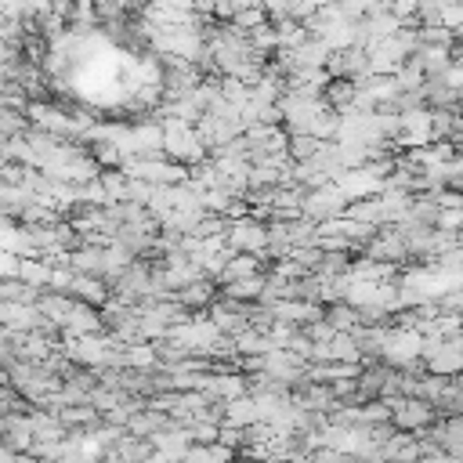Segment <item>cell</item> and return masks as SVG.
<instances>
[{"mask_svg": "<svg viewBox=\"0 0 463 463\" xmlns=\"http://www.w3.org/2000/svg\"><path fill=\"white\" fill-rule=\"evenodd\" d=\"M322 318L329 322L333 333H351L354 326H362V322H358V307H351V304H344V300L322 304Z\"/></svg>", "mask_w": 463, "mask_h": 463, "instance_id": "obj_13", "label": "cell"}, {"mask_svg": "<svg viewBox=\"0 0 463 463\" xmlns=\"http://www.w3.org/2000/svg\"><path fill=\"white\" fill-rule=\"evenodd\" d=\"M232 25H235L239 33H250V29H257V25H268V14H264V7H246V11H235V14H232Z\"/></svg>", "mask_w": 463, "mask_h": 463, "instance_id": "obj_16", "label": "cell"}, {"mask_svg": "<svg viewBox=\"0 0 463 463\" xmlns=\"http://www.w3.org/2000/svg\"><path fill=\"white\" fill-rule=\"evenodd\" d=\"M336 7H340V14L351 18V22H362V18L376 14V11H387L383 0H336Z\"/></svg>", "mask_w": 463, "mask_h": 463, "instance_id": "obj_15", "label": "cell"}, {"mask_svg": "<svg viewBox=\"0 0 463 463\" xmlns=\"http://www.w3.org/2000/svg\"><path fill=\"white\" fill-rule=\"evenodd\" d=\"M380 402L391 412V427L405 430V434H416V430H423V427H430L438 420L434 405L423 402V398H380Z\"/></svg>", "mask_w": 463, "mask_h": 463, "instance_id": "obj_2", "label": "cell"}, {"mask_svg": "<svg viewBox=\"0 0 463 463\" xmlns=\"http://www.w3.org/2000/svg\"><path fill=\"white\" fill-rule=\"evenodd\" d=\"M14 279H22V282H25V286H33V289H47L51 260H47V257H18Z\"/></svg>", "mask_w": 463, "mask_h": 463, "instance_id": "obj_12", "label": "cell"}, {"mask_svg": "<svg viewBox=\"0 0 463 463\" xmlns=\"http://www.w3.org/2000/svg\"><path fill=\"white\" fill-rule=\"evenodd\" d=\"M217 297H221V293H217V282H213V279H195V282H188L184 289L174 293V300H177L188 315H199V311L206 315V307H210Z\"/></svg>", "mask_w": 463, "mask_h": 463, "instance_id": "obj_8", "label": "cell"}, {"mask_svg": "<svg viewBox=\"0 0 463 463\" xmlns=\"http://www.w3.org/2000/svg\"><path fill=\"white\" fill-rule=\"evenodd\" d=\"M221 423H224V427H239V430L260 423V412H257L253 394H239V398H232V402H221Z\"/></svg>", "mask_w": 463, "mask_h": 463, "instance_id": "obj_9", "label": "cell"}, {"mask_svg": "<svg viewBox=\"0 0 463 463\" xmlns=\"http://www.w3.org/2000/svg\"><path fill=\"white\" fill-rule=\"evenodd\" d=\"M365 257L369 260H380V264H391V268H402L409 260V250H405V239L394 224H383L376 228V235L365 242Z\"/></svg>", "mask_w": 463, "mask_h": 463, "instance_id": "obj_5", "label": "cell"}, {"mask_svg": "<svg viewBox=\"0 0 463 463\" xmlns=\"http://www.w3.org/2000/svg\"><path fill=\"white\" fill-rule=\"evenodd\" d=\"M344 206H347L344 192L329 181V184H322V188L304 192V199H300V217H307L311 224H326V221L340 217V213H344Z\"/></svg>", "mask_w": 463, "mask_h": 463, "instance_id": "obj_3", "label": "cell"}, {"mask_svg": "<svg viewBox=\"0 0 463 463\" xmlns=\"http://www.w3.org/2000/svg\"><path fill=\"white\" fill-rule=\"evenodd\" d=\"M459 224H463V213L459 210H438L430 228H438V232H459Z\"/></svg>", "mask_w": 463, "mask_h": 463, "instance_id": "obj_18", "label": "cell"}, {"mask_svg": "<svg viewBox=\"0 0 463 463\" xmlns=\"http://www.w3.org/2000/svg\"><path fill=\"white\" fill-rule=\"evenodd\" d=\"M260 289H264V271L260 275H250V279H235V282L217 286V293L224 300H235V304H257L260 300Z\"/></svg>", "mask_w": 463, "mask_h": 463, "instance_id": "obj_11", "label": "cell"}, {"mask_svg": "<svg viewBox=\"0 0 463 463\" xmlns=\"http://www.w3.org/2000/svg\"><path fill=\"white\" fill-rule=\"evenodd\" d=\"M420 344H423L420 333L387 326L383 344H380V358H376V362H383L387 369H412V365L420 362Z\"/></svg>", "mask_w": 463, "mask_h": 463, "instance_id": "obj_1", "label": "cell"}, {"mask_svg": "<svg viewBox=\"0 0 463 463\" xmlns=\"http://www.w3.org/2000/svg\"><path fill=\"white\" fill-rule=\"evenodd\" d=\"M224 242L232 253H253V257H264V246H268V228L264 221L257 217H239V221H228L224 228Z\"/></svg>", "mask_w": 463, "mask_h": 463, "instance_id": "obj_4", "label": "cell"}, {"mask_svg": "<svg viewBox=\"0 0 463 463\" xmlns=\"http://www.w3.org/2000/svg\"><path fill=\"white\" fill-rule=\"evenodd\" d=\"M438 25L459 36V25H463V7H459V0H445V4H441V11H438Z\"/></svg>", "mask_w": 463, "mask_h": 463, "instance_id": "obj_17", "label": "cell"}, {"mask_svg": "<svg viewBox=\"0 0 463 463\" xmlns=\"http://www.w3.org/2000/svg\"><path fill=\"white\" fill-rule=\"evenodd\" d=\"M420 365H423V373H430V376H459V369H463L459 336L441 340V344H438V351H434V354H427Z\"/></svg>", "mask_w": 463, "mask_h": 463, "instance_id": "obj_6", "label": "cell"}, {"mask_svg": "<svg viewBox=\"0 0 463 463\" xmlns=\"http://www.w3.org/2000/svg\"><path fill=\"white\" fill-rule=\"evenodd\" d=\"M232 344H235V354L239 358H250V354H264V351H271V340L260 333V329H242V333H235L232 336Z\"/></svg>", "mask_w": 463, "mask_h": 463, "instance_id": "obj_14", "label": "cell"}, {"mask_svg": "<svg viewBox=\"0 0 463 463\" xmlns=\"http://www.w3.org/2000/svg\"><path fill=\"white\" fill-rule=\"evenodd\" d=\"M148 463H152V459H148Z\"/></svg>", "mask_w": 463, "mask_h": 463, "instance_id": "obj_19", "label": "cell"}, {"mask_svg": "<svg viewBox=\"0 0 463 463\" xmlns=\"http://www.w3.org/2000/svg\"><path fill=\"white\" fill-rule=\"evenodd\" d=\"M65 297H72V300H80V304H87V307H105L109 304V282L105 279H98V275H72V282H69V289H65Z\"/></svg>", "mask_w": 463, "mask_h": 463, "instance_id": "obj_7", "label": "cell"}, {"mask_svg": "<svg viewBox=\"0 0 463 463\" xmlns=\"http://www.w3.org/2000/svg\"><path fill=\"white\" fill-rule=\"evenodd\" d=\"M264 268V257H253V253H232L217 275V286L224 282H235V279H250V275H260Z\"/></svg>", "mask_w": 463, "mask_h": 463, "instance_id": "obj_10", "label": "cell"}]
</instances>
